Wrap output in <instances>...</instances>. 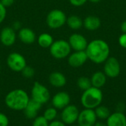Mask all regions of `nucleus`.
<instances>
[{
	"label": "nucleus",
	"mask_w": 126,
	"mask_h": 126,
	"mask_svg": "<svg viewBox=\"0 0 126 126\" xmlns=\"http://www.w3.org/2000/svg\"><path fill=\"white\" fill-rule=\"evenodd\" d=\"M88 59L96 64H101L109 57L110 48L108 43L102 39H94L88 43L85 50Z\"/></svg>",
	"instance_id": "nucleus-1"
},
{
	"label": "nucleus",
	"mask_w": 126,
	"mask_h": 126,
	"mask_svg": "<svg viewBox=\"0 0 126 126\" xmlns=\"http://www.w3.org/2000/svg\"><path fill=\"white\" fill-rule=\"evenodd\" d=\"M28 94L22 89H14L5 97V105L13 111H24L30 101Z\"/></svg>",
	"instance_id": "nucleus-2"
},
{
	"label": "nucleus",
	"mask_w": 126,
	"mask_h": 126,
	"mask_svg": "<svg viewBox=\"0 0 126 126\" xmlns=\"http://www.w3.org/2000/svg\"><path fill=\"white\" fill-rule=\"evenodd\" d=\"M103 100V94L100 88L92 86L83 91L81 95L80 102L84 108L94 109L101 105Z\"/></svg>",
	"instance_id": "nucleus-3"
},
{
	"label": "nucleus",
	"mask_w": 126,
	"mask_h": 126,
	"mask_svg": "<svg viewBox=\"0 0 126 126\" xmlns=\"http://www.w3.org/2000/svg\"><path fill=\"white\" fill-rule=\"evenodd\" d=\"M71 47L68 41L58 39L54 41L49 47V53L52 57L58 59H62L68 57L71 53Z\"/></svg>",
	"instance_id": "nucleus-4"
},
{
	"label": "nucleus",
	"mask_w": 126,
	"mask_h": 126,
	"mask_svg": "<svg viewBox=\"0 0 126 126\" xmlns=\"http://www.w3.org/2000/svg\"><path fill=\"white\" fill-rule=\"evenodd\" d=\"M66 15L59 9H54L49 12L46 18L47 26L51 29H58L66 23Z\"/></svg>",
	"instance_id": "nucleus-5"
},
{
	"label": "nucleus",
	"mask_w": 126,
	"mask_h": 126,
	"mask_svg": "<svg viewBox=\"0 0 126 126\" xmlns=\"http://www.w3.org/2000/svg\"><path fill=\"white\" fill-rule=\"evenodd\" d=\"M31 99L43 105L50 99V93L48 88L38 82H35L31 90Z\"/></svg>",
	"instance_id": "nucleus-6"
},
{
	"label": "nucleus",
	"mask_w": 126,
	"mask_h": 126,
	"mask_svg": "<svg viewBox=\"0 0 126 126\" xmlns=\"http://www.w3.org/2000/svg\"><path fill=\"white\" fill-rule=\"evenodd\" d=\"M7 65L13 71L21 72L27 65V62L22 54L18 52H13L7 56Z\"/></svg>",
	"instance_id": "nucleus-7"
},
{
	"label": "nucleus",
	"mask_w": 126,
	"mask_h": 126,
	"mask_svg": "<svg viewBox=\"0 0 126 126\" xmlns=\"http://www.w3.org/2000/svg\"><path fill=\"white\" fill-rule=\"evenodd\" d=\"M79 113L80 111L77 106L69 104L62 109L61 114V121L66 125H73L77 122Z\"/></svg>",
	"instance_id": "nucleus-8"
},
{
	"label": "nucleus",
	"mask_w": 126,
	"mask_h": 126,
	"mask_svg": "<svg viewBox=\"0 0 126 126\" xmlns=\"http://www.w3.org/2000/svg\"><path fill=\"white\" fill-rule=\"evenodd\" d=\"M97 121V117L94 109L84 108L80 111L77 120L79 126H94Z\"/></svg>",
	"instance_id": "nucleus-9"
},
{
	"label": "nucleus",
	"mask_w": 126,
	"mask_h": 126,
	"mask_svg": "<svg viewBox=\"0 0 126 126\" xmlns=\"http://www.w3.org/2000/svg\"><path fill=\"white\" fill-rule=\"evenodd\" d=\"M104 74L109 78H116L120 74V64L115 57H109L105 61Z\"/></svg>",
	"instance_id": "nucleus-10"
},
{
	"label": "nucleus",
	"mask_w": 126,
	"mask_h": 126,
	"mask_svg": "<svg viewBox=\"0 0 126 126\" xmlns=\"http://www.w3.org/2000/svg\"><path fill=\"white\" fill-rule=\"evenodd\" d=\"M16 33L12 27H4L0 33V42L4 46L10 47L16 41Z\"/></svg>",
	"instance_id": "nucleus-11"
},
{
	"label": "nucleus",
	"mask_w": 126,
	"mask_h": 126,
	"mask_svg": "<svg viewBox=\"0 0 126 126\" xmlns=\"http://www.w3.org/2000/svg\"><path fill=\"white\" fill-rule=\"evenodd\" d=\"M69 44L72 49L75 51H80V50H85L88 42L86 39L80 33H73L69 38Z\"/></svg>",
	"instance_id": "nucleus-12"
},
{
	"label": "nucleus",
	"mask_w": 126,
	"mask_h": 126,
	"mask_svg": "<svg viewBox=\"0 0 126 126\" xmlns=\"http://www.w3.org/2000/svg\"><path fill=\"white\" fill-rule=\"evenodd\" d=\"M88 57L85 50L75 51L68 56V64L72 68H80L87 61Z\"/></svg>",
	"instance_id": "nucleus-13"
},
{
	"label": "nucleus",
	"mask_w": 126,
	"mask_h": 126,
	"mask_svg": "<svg viewBox=\"0 0 126 126\" xmlns=\"http://www.w3.org/2000/svg\"><path fill=\"white\" fill-rule=\"evenodd\" d=\"M71 98L69 94L65 91H60L55 94L52 99V104L56 109L62 110L70 104Z\"/></svg>",
	"instance_id": "nucleus-14"
},
{
	"label": "nucleus",
	"mask_w": 126,
	"mask_h": 126,
	"mask_svg": "<svg viewBox=\"0 0 126 126\" xmlns=\"http://www.w3.org/2000/svg\"><path fill=\"white\" fill-rule=\"evenodd\" d=\"M18 37L19 40L26 45L33 44L36 40V35L35 32L29 27H22L18 30Z\"/></svg>",
	"instance_id": "nucleus-15"
},
{
	"label": "nucleus",
	"mask_w": 126,
	"mask_h": 126,
	"mask_svg": "<svg viewBox=\"0 0 126 126\" xmlns=\"http://www.w3.org/2000/svg\"><path fill=\"white\" fill-rule=\"evenodd\" d=\"M106 123L107 126H126V116L123 112L115 111L110 114Z\"/></svg>",
	"instance_id": "nucleus-16"
},
{
	"label": "nucleus",
	"mask_w": 126,
	"mask_h": 126,
	"mask_svg": "<svg viewBox=\"0 0 126 126\" xmlns=\"http://www.w3.org/2000/svg\"><path fill=\"white\" fill-rule=\"evenodd\" d=\"M41 104L30 99L26 108L24 109V112L26 117L30 120H34L37 117L38 112L41 109Z\"/></svg>",
	"instance_id": "nucleus-17"
},
{
	"label": "nucleus",
	"mask_w": 126,
	"mask_h": 126,
	"mask_svg": "<svg viewBox=\"0 0 126 126\" xmlns=\"http://www.w3.org/2000/svg\"><path fill=\"white\" fill-rule=\"evenodd\" d=\"M49 82L50 85L55 88H62L66 84V78L63 74L55 71L51 73L49 76Z\"/></svg>",
	"instance_id": "nucleus-18"
},
{
	"label": "nucleus",
	"mask_w": 126,
	"mask_h": 126,
	"mask_svg": "<svg viewBox=\"0 0 126 126\" xmlns=\"http://www.w3.org/2000/svg\"><path fill=\"white\" fill-rule=\"evenodd\" d=\"M101 25V21L96 16H89L83 20V26L88 30L94 31L97 30Z\"/></svg>",
	"instance_id": "nucleus-19"
},
{
	"label": "nucleus",
	"mask_w": 126,
	"mask_h": 126,
	"mask_svg": "<svg viewBox=\"0 0 126 126\" xmlns=\"http://www.w3.org/2000/svg\"><path fill=\"white\" fill-rule=\"evenodd\" d=\"M106 76L104 74V72L102 71H97L91 77V82H92V85L93 87L97 88H101L103 87L106 82Z\"/></svg>",
	"instance_id": "nucleus-20"
},
{
	"label": "nucleus",
	"mask_w": 126,
	"mask_h": 126,
	"mask_svg": "<svg viewBox=\"0 0 126 126\" xmlns=\"http://www.w3.org/2000/svg\"><path fill=\"white\" fill-rule=\"evenodd\" d=\"M37 42L40 47L43 48H49L54 42V39L51 34L48 33H43L38 36Z\"/></svg>",
	"instance_id": "nucleus-21"
},
{
	"label": "nucleus",
	"mask_w": 126,
	"mask_h": 126,
	"mask_svg": "<svg viewBox=\"0 0 126 126\" xmlns=\"http://www.w3.org/2000/svg\"><path fill=\"white\" fill-rule=\"evenodd\" d=\"M66 24L69 28L72 30H78L83 26V20L77 15H72L67 17Z\"/></svg>",
	"instance_id": "nucleus-22"
},
{
	"label": "nucleus",
	"mask_w": 126,
	"mask_h": 126,
	"mask_svg": "<svg viewBox=\"0 0 126 126\" xmlns=\"http://www.w3.org/2000/svg\"><path fill=\"white\" fill-rule=\"evenodd\" d=\"M94 110V112L96 114L97 119H100L101 120H106L107 118L111 114L110 111V109L108 107L105 105H100Z\"/></svg>",
	"instance_id": "nucleus-23"
},
{
	"label": "nucleus",
	"mask_w": 126,
	"mask_h": 126,
	"mask_svg": "<svg viewBox=\"0 0 126 126\" xmlns=\"http://www.w3.org/2000/svg\"><path fill=\"white\" fill-rule=\"evenodd\" d=\"M77 85L82 91L87 90L88 88H89L92 86L91 79H89V77H86V76H80V78H78V79L77 81Z\"/></svg>",
	"instance_id": "nucleus-24"
},
{
	"label": "nucleus",
	"mask_w": 126,
	"mask_h": 126,
	"mask_svg": "<svg viewBox=\"0 0 126 126\" xmlns=\"http://www.w3.org/2000/svg\"><path fill=\"white\" fill-rule=\"evenodd\" d=\"M58 115V111L57 109L54 107H50L47 108L43 114V117L48 121V122H52L55 120Z\"/></svg>",
	"instance_id": "nucleus-25"
},
{
	"label": "nucleus",
	"mask_w": 126,
	"mask_h": 126,
	"mask_svg": "<svg viewBox=\"0 0 126 126\" xmlns=\"http://www.w3.org/2000/svg\"><path fill=\"white\" fill-rule=\"evenodd\" d=\"M21 75L26 78V79H31L34 76H35V69L31 67V66H29V65H26L24 69L21 71Z\"/></svg>",
	"instance_id": "nucleus-26"
},
{
	"label": "nucleus",
	"mask_w": 126,
	"mask_h": 126,
	"mask_svg": "<svg viewBox=\"0 0 126 126\" xmlns=\"http://www.w3.org/2000/svg\"><path fill=\"white\" fill-rule=\"evenodd\" d=\"M32 126H49V122L43 116H38L33 120Z\"/></svg>",
	"instance_id": "nucleus-27"
},
{
	"label": "nucleus",
	"mask_w": 126,
	"mask_h": 126,
	"mask_svg": "<svg viewBox=\"0 0 126 126\" xmlns=\"http://www.w3.org/2000/svg\"><path fill=\"white\" fill-rule=\"evenodd\" d=\"M7 16V9L6 7L0 2V24L4 22Z\"/></svg>",
	"instance_id": "nucleus-28"
},
{
	"label": "nucleus",
	"mask_w": 126,
	"mask_h": 126,
	"mask_svg": "<svg viewBox=\"0 0 126 126\" xmlns=\"http://www.w3.org/2000/svg\"><path fill=\"white\" fill-rule=\"evenodd\" d=\"M8 125L9 120L7 117L3 113H0V126H8Z\"/></svg>",
	"instance_id": "nucleus-29"
},
{
	"label": "nucleus",
	"mask_w": 126,
	"mask_h": 126,
	"mask_svg": "<svg viewBox=\"0 0 126 126\" xmlns=\"http://www.w3.org/2000/svg\"><path fill=\"white\" fill-rule=\"evenodd\" d=\"M70 4L75 7H80L83 5L88 0H69Z\"/></svg>",
	"instance_id": "nucleus-30"
},
{
	"label": "nucleus",
	"mask_w": 126,
	"mask_h": 126,
	"mask_svg": "<svg viewBox=\"0 0 126 126\" xmlns=\"http://www.w3.org/2000/svg\"><path fill=\"white\" fill-rule=\"evenodd\" d=\"M119 44L123 48H126V33H123L119 37Z\"/></svg>",
	"instance_id": "nucleus-31"
},
{
	"label": "nucleus",
	"mask_w": 126,
	"mask_h": 126,
	"mask_svg": "<svg viewBox=\"0 0 126 126\" xmlns=\"http://www.w3.org/2000/svg\"><path fill=\"white\" fill-rule=\"evenodd\" d=\"M0 2L7 8L13 5V3L15 2V0H0Z\"/></svg>",
	"instance_id": "nucleus-32"
},
{
	"label": "nucleus",
	"mask_w": 126,
	"mask_h": 126,
	"mask_svg": "<svg viewBox=\"0 0 126 126\" xmlns=\"http://www.w3.org/2000/svg\"><path fill=\"white\" fill-rule=\"evenodd\" d=\"M49 126H66V125L62 121L59 120H53L50 123H49Z\"/></svg>",
	"instance_id": "nucleus-33"
},
{
	"label": "nucleus",
	"mask_w": 126,
	"mask_h": 126,
	"mask_svg": "<svg viewBox=\"0 0 126 126\" xmlns=\"http://www.w3.org/2000/svg\"><path fill=\"white\" fill-rule=\"evenodd\" d=\"M126 109V105L123 102H119L117 105V111L119 112H124Z\"/></svg>",
	"instance_id": "nucleus-34"
},
{
	"label": "nucleus",
	"mask_w": 126,
	"mask_h": 126,
	"mask_svg": "<svg viewBox=\"0 0 126 126\" xmlns=\"http://www.w3.org/2000/svg\"><path fill=\"white\" fill-rule=\"evenodd\" d=\"M21 24H20V22H15L13 24V25H12V27L15 30H20L21 29Z\"/></svg>",
	"instance_id": "nucleus-35"
},
{
	"label": "nucleus",
	"mask_w": 126,
	"mask_h": 126,
	"mask_svg": "<svg viewBox=\"0 0 126 126\" xmlns=\"http://www.w3.org/2000/svg\"><path fill=\"white\" fill-rule=\"evenodd\" d=\"M120 29L123 32V33H126V20L122 22L120 25Z\"/></svg>",
	"instance_id": "nucleus-36"
},
{
	"label": "nucleus",
	"mask_w": 126,
	"mask_h": 126,
	"mask_svg": "<svg viewBox=\"0 0 126 126\" xmlns=\"http://www.w3.org/2000/svg\"><path fill=\"white\" fill-rule=\"evenodd\" d=\"M94 126H107L106 123H103L102 121H97Z\"/></svg>",
	"instance_id": "nucleus-37"
},
{
	"label": "nucleus",
	"mask_w": 126,
	"mask_h": 126,
	"mask_svg": "<svg viewBox=\"0 0 126 126\" xmlns=\"http://www.w3.org/2000/svg\"><path fill=\"white\" fill-rule=\"evenodd\" d=\"M89 1H91V2H92V3H98V2H100L101 0H89Z\"/></svg>",
	"instance_id": "nucleus-38"
},
{
	"label": "nucleus",
	"mask_w": 126,
	"mask_h": 126,
	"mask_svg": "<svg viewBox=\"0 0 126 126\" xmlns=\"http://www.w3.org/2000/svg\"><path fill=\"white\" fill-rule=\"evenodd\" d=\"M71 126H79L78 125H71Z\"/></svg>",
	"instance_id": "nucleus-39"
}]
</instances>
